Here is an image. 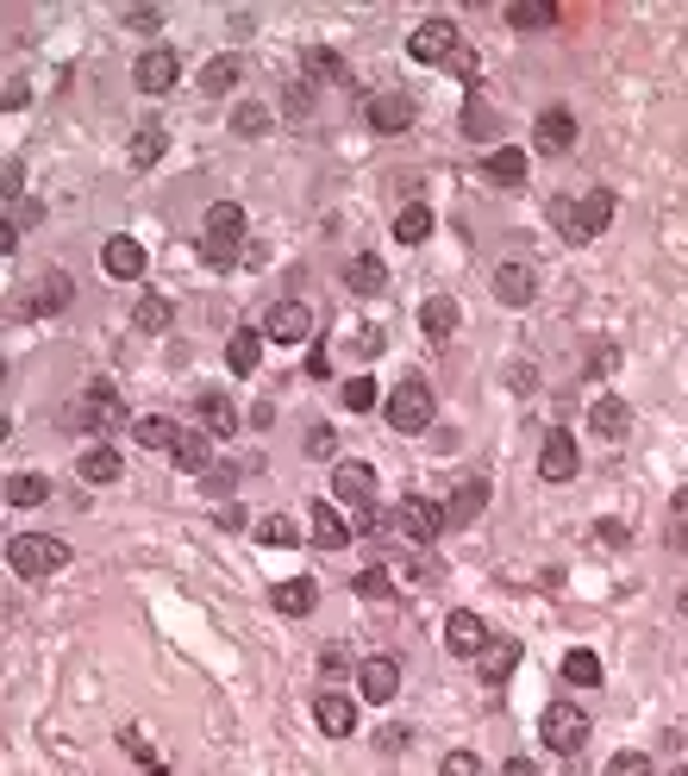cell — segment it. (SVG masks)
Instances as JSON below:
<instances>
[{"label":"cell","mask_w":688,"mask_h":776,"mask_svg":"<svg viewBox=\"0 0 688 776\" xmlns=\"http://www.w3.org/2000/svg\"><path fill=\"white\" fill-rule=\"evenodd\" d=\"M551 219H557V233L570 238V245H589L594 233H608V226H613V188H589L582 201L557 194V201H551Z\"/></svg>","instance_id":"cell-1"},{"label":"cell","mask_w":688,"mask_h":776,"mask_svg":"<svg viewBox=\"0 0 688 776\" xmlns=\"http://www.w3.org/2000/svg\"><path fill=\"white\" fill-rule=\"evenodd\" d=\"M245 245V207L238 201H213L207 207V226H201V257H207L213 270H226L232 257Z\"/></svg>","instance_id":"cell-2"},{"label":"cell","mask_w":688,"mask_h":776,"mask_svg":"<svg viewBox=\"0 0 688 776\" xmlns=\"http://www.w3.org/2000/svg\"><path fill=\"white\" fill-rule=\"evenodd\" d=\"M7 563L20 570V576H57L63 563H69V545L57 532H20V539L7 545Z\"/></svg>","instance_id":"cell-3"},{"label":"cell","mask_w":688,"mask_h":776,"mask_svg":"<svg viewBox=\"0 0 688 776\" xmlns=\"http://www.w3.org/2000/svg\"><path fill=\"white\" fill-rule=\"evenodd\" d=\"M538 739H545L551 752L576 757L582 745H589V714H582L576 701H551V708H545V720H538Z\"/></svg>","instance_id":"cell-4"},{"label":"cell","mask_w":688,"mask_h":776,"mask_svg":"<svg viewBox=\"0 0 688 776\" xmlns=\"http://www.w3.org/2000/svg\"><path fill=\"white\" fill-rule=\"evenodd\" d=\"M388 427L395 432H426L432 427V388H426L420 376H407V382L388 395Z\"/></svg>","instance_id":"cell-5"},{"label":"cell","mask_w":688,"mask_h":776,"mask_svg":"<svg viewBox=\"0 0 688 776\" xmlns=\"http://www.w3.org/2000/svg\"><path fill=\"white\" fill-rule=\"evenodd\" d=\"M407 51H413V63H451L463 51V32L458 20H426L413 39H407Z\"/></svg>","instance_id":"cell-6"},{"label":"cell","mask_w":688,"mask_h":776,"mask_svg":"<svg viewBox=\"0 0 688 776\" xmlns=\"http://www.w3.org/2000/svg\"><path fill=\"white\" fill-rule=\"evenodd\" d=\"M395 526H401L413 545H432L451 520H444V507H439V502H426V495H407V502L395 507Z\"/></svg>","instance_id":"cell-7"},{"label":"cell","mask_w":688,"mask_h":776,"mask_svg":"<svg viewBox=\"0 0 688 776\" xmlns=\"http://www.w3.org/2000/svg\"><path fill=\"white\" fill-rule=\"evenodd\" d=\"M576 470H582V451H576V432H545V451H538V476L545 483H570Z\"/></svg>","instance_id":"cell-8"},{"label":"cell","mask_w":688,"mask_h":776,"mask_svg":"<svg viewBox=\"0 0 688 776\" xmlns=\"http://www.w3.org/2000/svg\"><path fill=\"white\" fill-rule=\"evenodd\" d=\"M332 495H338V502H351L357 514H364V507L376 502V470H369V464H357V457L332 464Z\"/></svg>","instance_id":"cell-9"},{"label":"cell","mask_w":688,"mask_h":776,"mask_svg":"<svg viewBox=\"0 0 688 776\" xmlns=\"http://www.w3.org/2000/svg\"><path fill=\"white\" fill-rule=\"evenodd\" d=\"M100 270L114 276V282H138V276H144V245H138L132 233H114L100 245Z\"/></svg>","instance_id":"cell-10"},{"label":"cell","mask_w":688,"mask_h":776,"mask_svg":"<svg viewBox=\"0 0 688 776\" xmlns=\"http://www.w3.org/2000/svg\"><path fill=\"white\" fill-rule=\"evenodd\" d=\"M570 144H576V114H570V107H545V114H538V126H533V151L563 157Z\"/></svg>","instance_id":"cell-11"},{"label":"cell","mask_w":688,"mask_h":776,"mask_svg":"<svg viewBox=\"0 0 688 776\" xmlns=\"http://www.w3.org/2000/svg\"><path fill=\"white\" fill-rule=\"evenodd\" d=\"M307 332H313V313L301 308V301H276L264 320V338H276V345H301Z\"/></svg>","instance_id":"cell-12"},{"label":"cell","mask_w":688,"mask_h":776,"mask_svg":"<svg viewBox=\"0 0 688 776\" xmlns=\"http://www.w3.org/2000/svg\"><path fill=\"white\" fill-rule=\"evenodd\" d=\"M132 76H138V88H144V95H163V88H175V76H182V57L157 44V51H144V57H138Z\"/></svg>","instance_id":"cell-13"},{"label":"cell","mask_w":688,"mask_h":776,"mask_svg":"<svg viewBox=\"0 0 688 776\" xmlns=\"http://www.w3.org/2000/svg\"><path fill=\"white\" fill-rule=\"evenodd\" d=\"M119 420H126V408H119L114 382H88V395H82V427L107 432V427H119Z\"/></svg>","instance_id":"cell-14"},{"label":"cell","mask_w":688,"mask_h":776,"mask_svg":"<svg viewBox=\"0 0 688 776\" xmlns=\"http://www.w3.org/2000/svg\"><path fill=\"white\" fill-rule=\"evenodd\" d=\"M444 645H451V658H482V645H488V633H482V614L458 607V614L444 621Z\"/></svg>","instance_id":"cell-15"},{"label":"cell","mask_w":688,"mask_h":776,"mask_svg":"<svg viewBox=\"0 0 688 776\" xmlns=\"http://www.w3.org/2000/svg\"><path fill=\"white\" fill-rule=\"evenodd\" d=\"M369 126H376V132H407V126H413V100L401 95V88H388V95H369Z\"/></svg>","instance_id":"cell-16"},{"label":"cell","mask_w":688,"mask_h":776,"mask_svg":"<svg viewBox=\"0 0 688 776\" xmlns=\"http://www.w3.org/2000/svg\"><path fill=\"white\" fill-rule=\"evenodd\" d=\"M533 294H538L533 263H501V270H495V301H501V308H526Z\"/></svg>","instance_id":"cell-17"},{"label":"cell","mask_w":688,"mask_h":776,"mask_svg":"<svg viewBox=\"0 0 688 776\" xmlns=\"http://www.w3.org/2000/svg\"><path fill=\"white\" fill-rule=\"evenodd\" d=\"M313 720H320V733H332V739L357 733V708H351V696H338V689H325V696L313 701Z\"/></svg>","instance_id":"cell-18"},{"label":"cell","mask_w":688,"mask_h":776,"mask_svg":"<svg viewBox=\"0 0 688 776\" xmlns=\"http://www.w3.org/2000/svg\"><path fill=\"white\" fill-rule=\"evenodd\" d=\"M357 689H364V701H395V689H401V664L395 658H369L364 670H357Z\"/></svg>","instance_id":"cell-19"},{"label":"cell","mask_w":688,"mask_h":776,"mask_svg":"<svg viewBox=\"0 0 688 776\" xmlns=\"http://www.w3.org/2000/svg\"><path fill=\"white\" fill-rule=\"evenodd\" d=\"M589 432H594V439H626V432H632V401L601 395V401L589 408Z\"/></svg>","instance_id":"cell-20"},{"label":"cell","mask_w":688,"mask_h":776,"mask_svg":"<svg viewBox=\"0 0 688 776\" xmlns=\"http://www.w3.org/2000/svg\"><path fill=\"white\" fill-rule=\"evenodd\" d=\"M476 670H482L488 689H501V682L519 670V639H488V645H482V658H476Z\"/></svg>","instance_id":"cell-21"},{"label":"cell","mask_w":688,"mask_h":776,"mask_svg":"<svg viewBox=\"0 0 688 776\" xmlns=\"http://www.w3.org/2000/svg\"><path fill=\"white\" fill-rule=\"evenodd\" d=\"M313 602H320V582H313V576L276 582V607H282L288 621H307V614H313Z\"/></svg>","instance_id":"cell-22"},{"label":"cell","mask_w":688,"mask_h":776,"mask_svg":"<svg viewBox=\"0 0 688 776\" xmlns=\"http://www.w3.org/2000/svg\"><path fill=\"white\" fill-rule=\"evenodd\" d=\"M344 282H351V294H383L388 289V270L376 251H357L351 263H344Z\"/></svg>","instance_id":"cell-23"},{"label":"cell","mask_w":688,"mask_h":776,"mask_svg":"<svg viewBox=\"0 0 688 776\" xmlns=\"http://www.w3.org/2000/svg\"><path fill=\"white\" fill-rule=\"evenodd\" d=\"M420 332L432 338V345H444V338L458 332V301H451V294H432V301L420 308Z\"/></svg>","instance_id":"cell-24"},{"label":"cell","mask_w":688,"mask_h":776,"mask_svg":"<svg viewBox=\"0 0 688 776\" xmlns=\"http://www.w3.org/2000/svg\"><path fill=\"white\" fill-rule=\"evenodd\" d=\"M119 470H126V457H119L114 445H95L76 457V476L82 483H119Z\"/></svg>","instance_id":"cell-25"},{"label":"cell","mask_w":688,"mask_h":776,"mask_svg":"<svg viewBox=\"0 0 688 776\" xmlns=\"http://www.w3.org/2000/svg\"><path fill=\"white\" fill-rule=\"evenodd\" d=\"M482 175H488L495 188H514V182H526V151H514V144H501V151H488Z\"/></svg>","instance_id":"cell-26"},{"label":"cell","mask_w":688,"mask_h":776,"mask_svg":"<svg viewBox=\"0 0 688 776\" xmlns=\"http://www.w3.org/2000/svg\"><path fill=\"white\" fill-rule=\"evenodd\" d=\"M482 507H488V483H476V476H470V483H458V495H451V507H444V520H451V526H470Z\"/></svg>","instance_id":"cell-27"},{"label":"cell","mask_w":688,"mask_h":776,"mask_svg":"<svg viewBox=\"0 0 688 776\" xmlns=\"http://www.w3.org/2000/svg\"><path fill=\"white\" fill-rule=\"evenodd\" d=\"M313 545H320V551H344V545H351V526L332 514V502H313Z\"/></svg>","instance_id":"cell-28"},{"label":"cell","mask_w":688,"mask_h":776,"mask_svg":"<svg viewBox=\"0 0 688 776\" xmlns=\"http://www.w3.org/2000/svg\"><path fill=\"white\" fill-rule=\"evenodd\" d=\"M257 357H264V332L238 326V332H232V345H226V364H232V376H250V369H257Z\"/></svg>","instance_id":"cell-29"},{"label":"cell","mask_w":688,"mask_h":776,"mask_svg":"<svg viewBox=\"0 0 688 776\" xmlns=\"http://www.w3.org/2000/svg\"><path fill=\"white\" fill-rule=\"evenodd\" d=\"M44 502H51V476H39V470L7 476V507H44Z\"/></svg>","instance_id":"cell-30"},{"label":"cell","mask_w":688,"mask_h":776,"mask_svg":"<svg viewBox=\"0 0 688 776\" xmlns=\"http://www.w3.org/2000/svg\"><path fill=\"white\" fill-rule=\"evenodd\" d=\"M69 294H76V282H69L63 270H51L39 289H32V313H63L69 308Z\"/></svg>","instance_id":"cell-31"},{"label":"cell","mask_w":688,"mask_h":776,"mask_svg":"<svg viewBox=\"0 0 688 776\" xmlns=\"http://www.w3.org/2000/svg\"><path fill=\"white\" fill-rule=\"evenodd\" d=\"M175 439H182V427L163 420V413H151V420H138L132 427V445H144V451H175Z\"/></svg>","instance_id":"cell-32"},{"label":"cell","mask_w":688,"mask_h":776,"mask_svg":"<svg viewBox=\"0 0 688 776\" xmlns=\"http://www.w3.org/2000/svg\"><path fill=\"white\" fill-rule=\"evenodd\" d=\"M175 464L189 470V476H207L213 470V451H207V432H182V439H175V451H170Z\"/></svg>","instance_id":"cell-33"},{"label":"cell","mask_w":688,"mask_h":776,"mask_svg":"<svg viewBox=\"0 0 688 776\" xmlns=\"http://www.w3.org/2000/svg\"><path fill=\"white\" fill-rule=\"evenodd\" d=\"M201 420H207V432H219V439H232V432H238V408H232L219 388H207V395H201Z\"/></svg>","instance_id":"cell-34"},{"label":"cell","mask_w":688,"mask_h":776,"mask_svg":"<svg viewBox=\"0 0 688 776\" xmlns=\"http://www.w3.org/2000/svg\"><path fill=\"white\" fill-rule=\"evenodd\" d=\"M138 332H170V320H175V308H170V294H144L138 301Z\"/></svg>","instance_id":"cell-35"},{"label":"cell","mask_w":688,"mask_h":776,"mask_svg":"<svg viewBox=\"0 0 688 776\" xmlns=\"http://www.w3.org/2000/svg\"><path fill=\"white\" fill-rule=\"evenodd\" d=\"M126 151H132V170H151L157 157H163V126H138Z\"/></svg>","instance_id":"cell-36"},{"label":"cell","mask_w":688,"mask_h":776,"mask_svg":"<svg viewBox=\"0 0 688 776\" xmlns=\"http://www.w3.org/2000/svg\"><path fill=\"white\" fill-rule=\"evenodd\" d=\"M395 238H401V245L432 238V207H401V214H395Z\"/></svg>","instance_id":"cell-37"},{"label":"cell","mask_w":688,"mask_h":776,"mask_svg":"<svg viewBox=\"0 0 688 776\" xmlns=\"http://www.w3.org/2000/svg\"><path fill=\"white\" fill-rule=\"evenodd\" d=\"M557 7H545V0H519V7H507V25L514 32H538V25H551Z\"/></svg>","instance_id":"cell-38"},{"label":"cell","mask_w":688,"mask_h":776,"mask_svg":"<svg viewBox=\"0 0 688 776\" xmlns=\"http://www.w3.org/2000/svg\"><path fill=\"white\" fill-rule=\"evenodd\" d=\"M563 682L594 689V682H601V658H594V651H570V658H563Z\"/></svg>","instance_id":"cell-39"},{"label":"cell","mask_w":688,"mask_h":776,"mask_svg":"<svg viewBox=\"0 0 688 776\" xmlns=\"http://www.w3.org/2000/svg\"><path fill=\"white\" fill-rule=\"evenodd\" d=\"M232 82H238V57H213L201 69V95H226Z\"/></svg>","instance_id":"cell-40"},{"label":"cell","mask_w":688,"mask_h":776,"mask_svg":"<svg viewBox=\"0 0 688 776\" xmlns=\"http://www.w3.org/2000/svg\"><path fill=\"white\" fill-rule=\"evenodd\" d=\"M495 126H501L495 107H482V88H470V107H463V132L482 138V132H495Z\"/></svg>","instance_id":"cell-41"},{"label":"cell","mask_w":688,"mask_h":776,"mask_svg":"<svg viewBox=\"0 0 688 776\" xmlns=\"http://www.w3.org/2000/svg\"><path fill=\"white\" fill-rule=\"evenodd\" d=\"M344 408L351 413H369L376 408V382H369V376H351V382H344V395H338Z\"/></svg>","instance_id":"cell-42"},{"label":"cell","mask_w":688,"mask_h":776,"mask_svg":"<svg viewBox=\"0 0 688 776\" xmlns=\"http://www.w3.org/2000/svg\"><path fill=\"white\" fill-rule=\"evenodd\" d=\"M351 670H364V664H351V651H344V645H325V651H320V677L325 682L351 677Z\"/></svg>","instance_id":"cell-43"},{"label":"cell","mask_w":688,"mask_h":776,"mask_svg":"<svg viewBox=\"0 0 688 776\" xmlns=\"http://www.w3.org/2000/svg\"><path fill=\"white\" fill-rule=\"evenodd\" d=\"M257 539H264V545H294V539H301V526L288 520V514H269V520L257 526Z\"/></svg>","instance_id":"cell-44"},{"label":"cell","mask_w":688,"mask_h":776,"mask_svg":"<svg viewBox=\"0 0 688 776\" xmlns=\"http://www.w3.org/2000/svg\"><path fill=\"white\" fill-rule=\"evenodd\" d=\"M608 776H657V770H651L645 752H620V757L608 764Z\"/></svg>","instance_id":"cell-45"},{"label":"cell","mask_w":688,"mask_h":776,"mask_svg":"<svg viewBox=\"0 0 688 776\" xmlns=\"http://www.w3.org/2000/svg\"><path fill=\"white\" fill-rule=\"evenodd\" d=\"M439 776H482V757L476 752H444Z\"/></svg>","instance_id":"cell-46"},{"label":"cell","mask_w":688,"mask_h":776,"mask_svg":"<svg viewBox=\"0 0 688 776\" xmlns=\"http://www.w3.org/2000/svg\"><path fill=\"white\" fill-rule=\"evenodd\" d=\"M232 126H238L245 138H257L269 126V114H264V107H238V114H232Z\"/></svg>","instance_id":"cell-47"},{"label":"cell","mask_w":688,"mask_h":776,"mask_svg":"<svg viewBox=\"0 0 688 776\" xmlns=\"http://www.w3.org/2000/svg\"><path fill=\"white\" fill-rule=\"evenodd\" d=\"M332 451H338V439H332L325 427H313V432H307V457H320V464H325Z\"/></svg>","instance_id":"cell-48"},{"label":"cell","mask_w":688,"mask_h":776,"mask_svg":"<svg viewBox=\"0 0 688 776\" xmlns=\"http://www.w3.org/2000/svg\"><path fill=\"white\" fill-rule=\"evenodd\" d=\"M307 63H313V76H332V82H338V76H344V63H338V51H313V57H307Z\"/></svg>","instance_id":"cell-49"},{"label":"cell","mask_w":688,"mask_h":776,"mask_svg":"<svg viewBox=\"0 0 688 776\" xmlns=\"http://www.w3.org/2000/svg\"><path fill=\"white\" fill-rule=\"evenodd\" d=\"M357 595H369V602L388 595V570H364V576H357Z\"/></svg>","instance_id":"cell-50"},{"label":"cell","mask_w":688,"mask_h":776,"mask_svg":"<svg viewBox=\"0 0 688 776\" xmlns=\"http://www.w3.org/2000/svg\"><path fill=\"white\" fill-rule=\"evenodd\" d=\"M444 69H451V76H463V82H476V51H470V44H463L458 57L444 63Z\"/></svg>","instance_id":"cell-51"},{"label":"cell","mask_w":688,"mask_h":776,"mask_svg":"<svg viewBox=\"0 0 688 776\" xmlns=\"http://www.w3.org/2000/svg\"><path fill=\"white\" fill-rule=\"evenodd\" d=\"M20 182H25V170H20V157L7 163V201H20Z\"/></svg>","instance_id":"cell-52"},{"label":"cell","mask_w":688,"mask_h":776,"mask_svg":"<svg viewBox=\"0 0 688 776\" xmlns=\"http://www.w3.org/2000/svg\"><path fill=\"white\" fill-rule=\"evenodd\" d=\"M20 107H25V82L13 76V82H7V114H20Z\"/></svg>","instance_id":"cell-53"},{"label":"cell","mask_w":688,"mask_h":776,"mask_svg":"<svg viewBox=\"0 0 688 776\" xmlns=\"http://www.w3.org/2000/svg\"><path fill=\"white\" fill-rule=\"evenodd\" d=\"M501 776H538V770H533V757H507V770Z\"/></svg>","instance_id":"cell-54"},{"label":"cell","mask_w":688,"mask_h":776,"mask_svg":"<svg viewBox=\"0 0 688 776\" xmlns=\"http://www.w3.org/2000/svg\"><path fill=\"white\" fill-rule=\"evenodd\" d=\"M676 602H682V614H688V589H682V595H676Z\"/></svg>","instance_id":"cell-55"}]
</instances>
